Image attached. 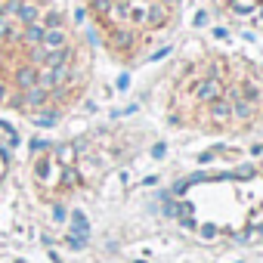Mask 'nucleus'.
Instances as JSON below:
<instances>
[{"instance_id": "1", "label": "nucleus", "mask_w": 263, "mask_h": 263, "mask_svg": "<svg viewBox=\"0 0 263 263\" xmlns=\"http://www.w3.org/2000/svg\"><path fill=\"white\" fill-rule=\"evenodd\" d=\"M177 96L180 111L186 108V115H198L195 124L208 130H223L241 127L254 118L260 105V84L245 62L211 56L189 68Z\"/></svg>"}, {"instance_id": "2", "label": "nucleus", "mask_w": 263, "mask_h": 263, "mask_svg": "<svg viewBox=\"0 0 263 263\" xmlns=\"http://www.w3.org/2000/svg\"><path fill=\"white\" fill-rule=\"evenodd\" d=\"M87 7L108 47L134 56L177 22L180 0H87Z\"/></svg>"}, {"instance_id": "3", "label": "nucleus", "mask_w": 263, "mask_h": 263, "mask_svg": "<svg viewBox=\"0 0 263 263\" xmlns=\"http://www.w3.org/2000/svg\"><path fill=\"white\" fill-rule=\"evenodd\" d=\"M232 19H241L254 28H263V0H214Z\"/></svg>"}]
</instances>
